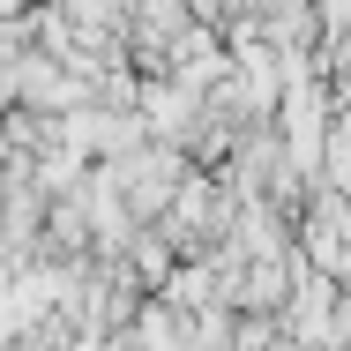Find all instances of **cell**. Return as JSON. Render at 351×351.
I'll list each match as a JSON object with an SVG mask.
<instances>
[{"label":"cell","mask_w":351,"mask_h":351,"mask_svg":"<svg viewBox=\"0 0 351 351\" xmlns=\"http://www.w3.org/2000/svg\"><path fill=\"white\" fill-rule=\"evenodd\" d=\"M105 172H112V187H120V202L149 224V217L172 202V187H180V172H187V149L180 142H157L142 135L135 149H120V157H105Z\"/></svg>","instance_id":"obj_1"},{"label":"cell","mask_w":351,"mask_h":351,"mask_svg":"<svg viewBox=\"0 0 351 351\" xmlns=\"http://www.w3.org/2000/svg\"><path fill=\"white\" fill-rule=\"evenodd\" d=\"M128 337H135V344H180V337H187V322H180V314H172V299H165V306H135Z\"/></svg>","instance_id":"obj_2"}]
</instances>
